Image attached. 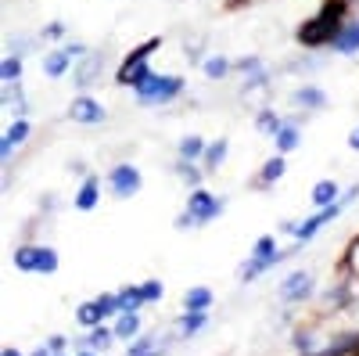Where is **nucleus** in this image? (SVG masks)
I'll return each mask as SVG.
<instances>
[{
  "label": "nucleus",
  "instance_id": "obj_1",
  "mask_svg": "<svg viewBox=\"0 0 359 356\" xmlns=\"http://www.w3.org/2000/svg\"><path fill=\"white\" fill-rule=\"evenodd\" d=\"M158 37H151L147 44H140L137 51H130L126 58H123V65H118V72H115V79H118V86H130V91H140V86L155 76V69H151V51H158Z\"/></svg>",
  "mask_w": 359,
  "mask_h": 356
},
{
  "label": "nucleus",
  "instance_id": "obj_2",
  "mask_svg": "<svg viewBox=\"0 0 359 356\" xmlns=\"http://www.w3.org/2000/svg\"><path fill=\"white\" fill-rule=\"evenodd\" d=\"M184 91H187V79L184 76H176V72H155L133 94H137V105L140 108H162V105H172Z\"/></svg>",
  "mask_w": 359,
  "mask_h": 356
},
{
  "label": "nucleus",
  "instance_id": "obj_3",
  "mask_svg": "<svg viewBox=\"0 0 359 356\" xmlns=\"http://www.w3.org/2000/svg\"><path fill=\"white\" fill-rule=\"evenodd\" d=\"M341 4H323V11L316 18H309L302 29H298V40L309 44V47H331V40L338 37V29H341Z\"/></svg>",
  "mask_w": 359,
  "mask_h": 356
},
{
  "label": "nucleus",
  "instance_id": "obj_4",
  "mask_svg": "<svg viewBox=\"0 0 359 356\" xmlns=\"http://www.w3.org/2000/svg\"><path fill=\"white\" fill-rule=\"evenodd\" d=\"M11 263H15V270H22V274L50 277V274H57V263L62 259H57V249H50V245H18Z\"/></svg>",
  "mask_w": 359,
  "mask_h": 356
},
{
  "label": "nucleus",
  "instance_id": "obj_5",
  "mask_svg": "<svg viewBox=\"0 0 359 356\" xmlns=\"http://www.w3.org/2000/svg\"><path fill=\"white\" fill-rule=\"evenodd\" d=\"M223 209H226V198H219V195H208V191L194 187V191L187 195V209H184V213L194 220V227H205V223L219 220V216H223Z\"/></svg>",
  "mask_w": 359,
  "mask_h": 356
},
{
  "label": "nucleus",
  "instance_id": "obj_6",
  "mask_svg": "<svg viewBox=\"0 0 359 356\" xmlns=\"http://www.w3.org/2000/svg\"><path fill=\"white\" fill-rule=\"evenodd\" d=\"M140 187H144V176H140V169H137L133 162H118V166L108 169V191H111L118 202L140 195Z\"/></svg>",
  "mask_w": 359,
  "mask_h": 356
},
{
  "label": "nucleus",
  "instance_id": "obj_7",
  "mask_svg": "<svg viewBox=\"0 0 359 356\" xmlns=\"http://www.w3.org/2000/svg\"><path fill=\"white\" fill-rule=\"evenodd\" d=\"M104 65H108V54L104 51H86L79 62L72 65V86H76V91H90V86L101 79Z\"/></svg>",
  "mask_w": 359,
  "mask_h": 356
},
{
  "label": "nucleus",
  "instance_id": "obj_8",
  "mask_svg": "<svg viewBox=\"0 0 359 356\" xmlns=\"http://www.w3.org/2000/svg\"><path fill=\"white\" fill-rule=\"evenodd\" d=\"M69 119H72V123H79V126H101V123H108V112H104V105L97 98L79 94L69 105Z\"/></svg>",
  "mask_w": 359,
  "mask_h": 356
},
{
  "label": "nucleus",
  "instance_id": "obj_9",
  "mask_svg": "<svg viewBox=\"0 0 359 356\" xmlns=\"http://www.w3.org/2000/svg\"><path fill=\"white\" fill-rule=\"evenodd\" d=\"M277 295H280V299L284 303H302V299H309V295H313V274L309 270H294V274H287L284 277V284L277 288Z\"/></svg>",
  "mask_w": 359,
  "mask_h": 356
},
{
  "label": "nucleus",
  "instance_id": "obj_10",
  "mask_svg": "<svg viewBox=\"0 0 359 356\" xmlns=\"http://www.w3.org/2000/svg\"><path fill=\"white\" fill-rule=\"evenodd\" d=\"M97 202H101V176H83V184H79V191H76V198H72V205L79 213H94L97 209Z\"/></svg>",
  "mask_w": 359,
  "mask_h": 356
},
{
  "label": "nucleus",
  "instance_id": "obj_11",
  "mask_svg": "<svg viewBox=\"0 0 359 356\" xmlns=\"http://www.w3.org/2000/svg\"><path fill=\"white\" fill-rule=\"evenodd\" d=\"M76 65V58L65 51V47H57V51H47V54H40V69H43V76H50V79H62L69 69Z\"/></svg>",
  "mask_w": 359,
  "mask_h": 356
},
{
  "label": "nucleus",
  "instance_id": "obj_12",
  "mask_svg": "<svg viewBox=\"0 0 359 356\" xmlns=\"http://www.w3.org/2000/svg\"><path fill=\"white\" fill-rule=\"evenodd\" d=\"M25 137H29V119H15V123L4 130V140H0V159L11 162V155L25 144Z\"/></svg>",
  "mask_w": 359,
  "mask_h": 356
},
{
  "label": "nucleus",
  "instance_id": "obj_13",
  "mask_svg": "<svg viewBox=\"0 0 359 356\" xmlns=\"http://www.w3.org/2000/svg\"><path fill=\"white\" fill-rule=\"evenodd\" d=\"M331 51L334 54H345V58L359 54V18H352V22H345L338 29V37L331 40Z\"/></svg>",
  "mask_w": 359,
  "mask_h": 356
},
{
  "label": "nucleus",
  "instance_id": "obj_14",
  "mask_svg": "<svg viewBox=\"0 0 359 356\" xmlns=\"http://www.w3.org/2000/svg\"><path fill=\"white\" fill-rule=\"evenodd\" d=\"M338 198H341V187H338V180H331V176L316 180L313 191H309V202L316 205V209H327V205H334Z\"/></svg>",
  "mask_w": 359,
  "mask_h": 356
},
{
  "label": "nucleus",
  "instance_id": "obj_15",
  "mask_svg": "<svg viewBox=\"0 0 359 356\" xmlns=\"http://www.w3.org/2000/svg\"><path fill=\"white\" fill-rule=\"evenodd\" d=\"M205 324H208V310H187L184 317H180L176 320V338H194L201 328H205Z\"/></svg>",
  "mask_w": 359,
  "mask_h": 356
},
{
  "label": "nucleus",
  "instance_id": "obj_16",
  "mask_svg": "<svg viewBox=\"0 0 359 356\" xmlns=\"http://www.w3.org/2000/svg\"><path fill=\"white\" fill-rule=\"evenodd\" d=\"M291 101L298 105V108H309V112H320L323 105H327V94L320 91V86H313V83H302L298 91L291 94Z\"/></svg>",
  "mask_w": 359,
  "mask_h": 356
},
{
  "label": "nucleus",
  "instance_id": "obj_17",
  "mask_svg": "<svg viewBox=\"0 0 359 356\" xmlns=\"http://www.w3.org/2000/svg\"><path fill=\"white\" fill-rule=\"evenodd\" d=\"M348 352H359V331H341V335H334L331 345L320 349V352H313V356H348Z\"/></svg>",
  "mask_w": 359,
  "mask_h": 356
},
{
  "label": "nucleus",
  "instance_id": "obj_18",
  "mask_svg": "<svg viewBox=\"0 0 359 356\" xmlns=\"http://www.w3.org/2000/svg\"><path fill=\"white\" fill-rule=\"evenodd\" d=\"M115 342V328H104V324H97V328H90L86 338H79L83 349H94V352H108Z\"/></svg>",
  "mask_w": 359,
  "mask_h": 356
},
{
  "label": "nucleus",
  "instance_id": "obj_19",
  "mask_svg": "<svg viewBox=\"0 0 359 356\" xmlns=\"http://www.w3.org/2000/svg\"><path fill=\"white\" fill-rule=\"evenodd\" d=\"M226 155H230V140L226 137H219V140H212L205 147V159H201V166H205V173H216L223 162H226Z\"/></svg>",
  "mask_w": 359,
  "mask_h": 356
},
{
  "label": "nucleus",
  "instance_id": "obj_20",
  "mask_svg": "<svg viewBox=\"0 0 359 356\" xmlns=\"http://www.w3.org/2000/svg\"><path fill=\"white\" fill-rule=\"evenodd\" d=\"M137 335H140V313H137V310L118 313V320H115V338H118V342H133Z\"/></svg>",
  "mask_w": 359,
  "mask_h": 356
},
{
  "label": "nucleus",
  "instance_id": "obj_21",
  "mask_svg": "<svg viewBox=\"0 0 359 356\" xmlns=\"http://www.w3.org/2000/svg\"><path fill=\"white\" fill-rule=\"evenodd\" d=\"M205 140L198 137V133H187V137H180V144H176V155L180 159H187V162H201L205 159Z\"/></svg>",
  "mask_w": 359,
  "mask_h": 356
},
{
  "label": "nucleus",
  "instance_id": "obj_22",
  "mask_svg": "<svg viewBox=\"0 0 359 356\" xmlns=\"http://www.w3.org/2000/svg\"><path fill=\"white\" fill-rule=\"evenodd\" d=\"M212 303H216V295H212V288H205V284H194V288L184 291V310H208Z\"/></svg>",
  "mask_w": 359,
  "mask_h": 356
},
{
  "label": "nucleus",
  "instance_id": "obj_23",
  "mask_svg": "<svg viewBox=\"0 0 359 356\" xmlns=\"http://www.w3.org/2000/svg\"><path fill=\"white\" fill-rule=\"evenodd\" d=\"M4 112H11L15 119H25V112H29V101L22 98V83H11V86H4Z\"/></svg>",
  "mask_w": 359,
  "mask_h": 356
},
{
  "label": "nucleus",
  "instance_id": "obj_24",
  "mask_svg": "<svg viewBox=\"0 0 359 356\" xmlns=\"http://www.w3.org/2000/svg\"><path fill=\"white\" fill-rule=\"evenodd\" d=\"M230 58H223V54H212V58H205L201 62V72H205V79H212V83H219V79H226L230 76Z\"/></svg>",
  "mask_w": 359,
  "mask_h": 356
},
{
  "label": "nucleus",
  "instance_id": "obj_25",
  "mask_svg": "<svg viewBox=\"0 0 359 356\" xmlns=\"http://www.w3.org/2000/svg\"><path fill=\"white\" fill-rule=\"evenodd\" d=\"M284 155H273V159H266L262 162V173H259V180H255V187H269V184H277L280 176H284Z\"/></svg>",
  "mask_w": 359,
  "mask_h": 356
},
{
  "label": "nucleus",
  "instance_id": "obj_26",
  "mask_svg": "<svg viewBox=\"0 0 359 356\" xmlns=\"http://www.w3.org/2000/svg\"><path fill=\"white\" fill-rule=\"evenodd\" d=\"M284 123H287V119H280L273 108H262V112H255V130H259V133L277 137V133L284 130Z\"/></svg>",
  "mask_w": 359,
  "mask_h": 356
},
{
  "label": "nucleus",
  "instance_id": "obj_27",
  "mask_svg": "<svg viewBox=\"0 0 359 356\" xmlns=\"http://www.w3.org/2000/svg\"><path fill=\"white\" fill-rule=\"evenodd\" d=\"M273 144H277V155H287V152H294V147L302 144V130H298L294 123H284V130L273 137Z\"/></svg>",
  "mask_w": 359,
  "mask_h": 356
},
{
  "label": "nucleus",
  "instance_id": "obj_28",
  "mask_svg": "<svg viewBox=\"0 0 359 356\" xmlns=\"http://www.w3.org/2000/svg\"><path fill=\"white\" fill-rule=\"evenodd\" d=\"M115 295H118V310H123V313H130V310H140V306L147 303L140 284H126L123 291H115Z\"/></svg>",
  "mask_w": 359,
  "mask_h": 356
},
{
  "label": "nucleus",
  "instance_id": "obj_29",
  "mask_svg": "<svg viewBox=\"0 0 359 356\" xmlns=\"http://www.w3.org/2000/svg\"><path fill=\"white\" fill-rule=\"evenodd\" d=\"M0 83L4 86L22 83V54H4V62H0Z\"/></svg>",
  "mask_w": 359,
  "mask_h": 356
},
{
  "label": "nucleus",
  "instance_id": "obj_30",
  "mask_svg": "<svg viewBox=\"0 0 359 356\" xmlns=\"http://www.w3.org/2000/svg\"><path fill=\"white\" fill-rule=\"evenodd\" d=\"M76 320L83 324V328H97V324H104L108 317L101 313V306H97V299H90V303H83V306L76 310Z\"/></svg>",
  "mask_w": 359,
  "mask_h": 356
},
{
  "label": "nucleus",
  "instance_id": "obj_31",
  "mask_svg": "<svg viewBox=\"0 0 359 356\" xmlns=\"http://www.w3.org/2000/svg\"><path fill=\"white\" fill-rule=\"evenodd\" d=\"M172 169H176V176H180V180H184V184H187L191 191H194V187H201V176H205V169H198L194 162H187V159H180V162H176Z\"/></svg>",
  "mask_w": 359,
  "mask_h": 356
},
{
  "label": "nucleus",
  "instance_id": "obj_32",
  "mask_svg": "<svg viewBox=\"0 0 359 356\" xmlns=\"http://www.w3.org/2000/svg\"><path fill=\"white\" fill-rule=\"evenodd\" d=\"M233 69L241 72V76H259V72H266V62H262V58H255V54H248V58H241Z\"/></svg>",
  "mask_w": 359,
  "mask_h": 356
},
{
  "label": "nucleus",
  "instance_id": "obj_33",
  "mask_svg": "<svg viewBox=\"0 0 359 356\" xmlns=\"http://www.w3.org/2000/svg\"><path fill=\"white\" fill-rule=\"evenodd\" d=\"M155 342H158V338H151V335H137V338L130 342V356H147V352H155Z\"/></svg>",
  "mask_w": 359,
  "mask_h": 356
},
{
  "label": "nucleus",
  "instance_id": "obj_34",
  "mask_svg": "<svg viewBox=\"0 0 359 356\" xmlns=\"http://www.w3.org/2000/svg\"><path fill=\"white\" fill-rule=\"evenodd\" d=\"M65 37H69V25L65 22H47L40 29V40H65Z\"/></svg>",
  "mask_w": 359,
  "mask_h": 356
},
{
  "label": "nucleus",
  "instance_id": "obj_35",
  "mask_svg": "<svg viewBox=\"0 0 359 356\" xmlns=\"http://www.w3.org/2000/svg\"><path fill=\"white\" fill-rule=\"evenodd\" d=\"M140 288H144V299H147V303H158L162 295H165V284H162V281H144Z\"/></svg>",
  "mask_w": 359,
  "mask_h": 356
},
{
  "label": "nucleus",
  "instance_id": "obj_36",
  "mask_svg": "<svg viewBox=\"0 0 359 356\" xmlns=\"http://www.w3.org/2000/svg\"><path fill=\"white\" fill-rule=\"evenodd\" d=\"M345 263H348V274L359 281V237H355V242L348 245V259H345Z\"/></svg>",
  "mask_w": 359,
  "mask_h": 356
},
{
  "label": "nucleus",
  "instance_id": "obj_37",
  "mask_svg": "<svg viewBox=\"0 0 359 356\" xmlns=\"http://www.w3.org/2000/svg\"><path fill=\"white\" fill-rule=\"evenodd\" d=\"M47 345H50V352L57 356V352H65V345H69V338H65V335H50V338H47Z\"/></svg>",
  "mask_w": 359,
  "mask_h": 356
},
{
  "label": "nucleus",
  "instance_id": "obj_38",
  "mask_svg": "<svg viewBox=\"0 0 359 356\" xmlns=\"http://www.w3.org/2000/svg\"><path fill=\"white\" fill-rule=\"evenodd\" d=\"M176 230H194V220H191L187 213H180V216H176Z\"/></svg>",
  "mask_w": 359,
  "mask_h": 356
},
{
  "label": "nucleus",
  "instance_id": "obj_39",
  "mask_svg": "<svg viewBox=\"0 0 359 356\" xmlns=\"http://www.w3.org/2000/svg\"><path fill=\"white\" fill-rule=\"evenodd\" d=\"M69 173H76V176H90V173H86V166H83L79 159H76V162H69Z\"/></svg>",
  "mask_w": 359,
  "mask_h": 356
},
{
  "label": "nucleus",
  "instance_id": "obj_40",
  "mask_svg": "<svg viewBox=\"0 0 359 356\" xmlns=\"http://www.w3.org/2000/svg\"><path fill=\"white\" fill-rule=\"evenodd\" d=\"M348 147H352V152H359V126L348 133Z\"/></svg>",
  "mask_w": 359,
  "mask_h": 356
},
{
  "label": "nucleus",
  "instance_id": "obj_41",
  "mask_svg": "<svg viewBox=\"0 0 359 356\" xmlns=\"http://www.w3.org/2000/svg\"><path fill=\"white\" fill-rule=\"evenodd\" d=\"M29 356H54V352H50V345H40V349H33Z\"/></svg>",
  "mask_w": 359,
  "mask_h": 356
},
{
  "label": "nucleus",
  "instance_id": "obj_42",
  "mask_svg": "<svg viewBox=\"0 0 359 356\" xmlns=\"http://www.w3.org/2000/svg\"><path fill=\"white\" fill-rule=\"evenodd\" d=\"M0 356H22V352H18L15 345H8V349H4V352H0Z\"/></svg>",
  "mask_w": 359,
  "mask_h": 356
},
{
  "label": "nucleus",
  "instance_id": "obj_43",
  "mask_svg": "<svg viewBox=\"0 0 359 356\" xmlns=\"http://www.w3.org/2000/svg\"><path fill=\"white\" fill-rule=\"evenodd\" d=\"M76 356H97V352H94V349H79Z\"/></svg>",
  "mask_w": 359,
  "mask_h": 356
},
{
  "label": "nucleus",
  "instance_id": "obj_44",
  "mask_svg": "<svg viewBox=\"0 0 359 356\" xmlns=\"http://www.w3.org/2000/svg\"><path fill=\"white\" fill-rule=\"evenodd\" d=\"M57 356H65V352H57Z\"/></svg>",
  "mask_w": 359,
  "mask_h": 356
}]
</instances>
